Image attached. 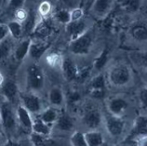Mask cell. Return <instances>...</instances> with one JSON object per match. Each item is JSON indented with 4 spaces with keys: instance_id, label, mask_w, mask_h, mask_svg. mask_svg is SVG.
<instances>
[{
    "instance_id": "obj_1",
    "label": "cell",
    "mask_w": 147,
    "mask_h": 146,
    "mask_svg": "<svg viewBox=\"0 0 147 146\" xmlns=\"http://www.w3.org/2000/svg\"><path fill=\"white\" fill-rule=\"evenodd\" d=\"M107 80L115 87H124L131 82L132 73L127 65L117 63L109 68Z\"/></svg>"
},
{
    "instance_id": "obj_2",
    "label": "cell",
    "mask_w": 147,
    "mask_h": 146,
    "mask_svg": "<svg viewBox=\"0 0 147 146\" xmlns=\"http://www.w3.org/2000/svg\"><path fill=\"white\" fill-rule=\"evenodd\" d=\"M25 81L27 89L30 92H36L42 90L45 87L44 71L37 64H30L25 71Z\"/></svg>"
},
{
    "instance_id": "obj_3",
    "label": "cell",
    "mask_w": 147,
    "mask_h": 146,
    "mask_svg": "<svg viewBox=\"0 0 147 146\" xmlns=\"http://www.w3.org/2000/svg\"><path fill=\"white\" fill-rule=\"evenodd\" d=\"M94 31H90L83 34L82 36L78 37L77 39L70 41L69 44V50L74 55L76 56H86L90 52L94 44Z\"/></svg>"
},
{
    "instance_id": "obj_4",
    "label": "cell",
    "mask_w": 147,
    "mask_h": 146,
    "mask_svg": "<svg viewBox=\"0 0 147 146\" xmlns=\"http://www.w3.org/2000/svg\"><path fill=\"white\" fill-rule=\"evenodd\" d=\"M103 124L107 133L114 139L120 137L126 128V122L123 117L113 116L108 112L103 116Z\"/></svg>"
},
{
    "instance_id": "obj_5",
    "label": "cell",
    "mask_w": 147,
    "mask_h": 146,
    "mask_svg": "<svg viewBox=\"0 0 147 146\" xmlns=\"http://www.w3.org/2000/svg\"><path fill=\"white\" fill-rule=\"evenodd\" d=\"M20 104L33 114H39L44 110L42 100L36 93L26 91L20 92Z\"/></svg>"
},
{
    "instance_id": "obj_6",
    "label": "cell",
    "mask_w": 147,
    "mask_h": 146,
    "mask_svg": "<svg viewBox=\"0 0 147 146\" xmlns=\"http://www.w3.org/2000/svg\"><path fill=\"white\" fill-rule=\"evenodd\" d=\"M1 125L7 132L14 131L18 125L16 112L12 109L10 103L6 101L1 103Z\"/></svg>"
},
{
    "instance_id": "obj_7",
    "label": "cell",
    "mask_w": 147,
    "mask_h": 146,
    "mask_svg": "<svg viewBox=\"0 0 147 146\" xmlns=\"http://www.w3.org/2000/svg\"><path fill=\"white\" fill-rule=\"evenodd\" d=\"M88 93L92 99L102 100L106 95V77L102 74L94 75L90 80L88 86Z\"/></svg>"
},
{
    "instance_id": "obj_8",
    "label": "cell",
    "mask_w": 147,
    "mask_h": 146,
    "mask_svg": "<svg viewBox=\"0 0 147 146\" xmlns=\"http://www.w3.org/2000/svg\"><path fill=\"white\" fill-rule=\"evenodd\" d=\"M82 123L88 130H98L103 123V116L97 108H88L82 116Z\"/></svg>"
},
{
    "instance_id": "obj_9",
    "label": "cell",
    "mask_w": 147,
    "mask_h": 146,
    "mask_svg": "<svg viewBox=\"0 0 147 146\" xmlns=\"http://www.w3.org/2000/svg\"><path fill=\"white\" fill-rule=\"evenodd\" d=\"M90 30V24L85 19L79 21L70 22L67 25H65V32H66L67 36L69 37L70 41L77 39V38L82 36L83 34H85Z\"/></svg>"
},
{
    "instance_id": "obj_10",
    "label": "cell",
    "mask_w": 147,
    "mask_h": 146,
    "mask_svg": "<svg viewBox=\"0 0 147 146\" xmlns=\"http://www.w3.org/2000/svg\"><path fill=\"white\" fill-rule=\"evenodd\" d=\"M107 112L115 116L123 117L124 114L129 109V102L121 96H115L107 100Z\"/></svg>"
},
{
    "instance_id": "obj_11",
    "label": "cell",
    "mask_w": 147,
    "mask_h": 146,
    "mask_svg": "<svg viewBox=\"0 0 147 146\" xmlns=\"http://www.w3.org/2000/svg\"><path fill=\"white\" fill-rule=\"evenodd\" d=\"M61 72H63V77L68 82H76L77 75H78L79 68L74 61L72 57L65 56L63 57V63H61Z\"/></svg>"
},
{
    "instance_id": "obj_12",
    "label": "cell",
    "mask_w": 147,
    "mask_h": 146,
    "mask_svg": "<svg viewBox=\"0 0 147 146\" xmlns=\"http://www.w3.org/2000/svg\"><path fill=\"white\" fill-rule=\"evenodd\" d=\"M1 94L5 101L9 102L10 104L15 103L18 99H20V91L17 84L13 80L9 79L2 83L1 86Z\"/></svg>"
},
{
    "instance_id": "obj_13",
    "label": "cell",
    "mask_w": 147,
    "mask_h": 146,
    "mask_svg": "<svg viewBox=\"0 0 147 146\" xmlns=\"http://www.w3.org/2000/svg\"><path fill=\"white\" fill-rule=\"evenodd\" d=\"M113 2L110 0H96L92 2L91 13L98 19H105L111 12Z\"/></svg>"
},
{
    "instance_id": "obj_14",
    "label": "cell",
    "mask_w": 147,
    "mask_h": 146,
    "mask_svg": "<svg viewBox=\"0 0 147 146\" xmlns=\"http://www.w3.org/2000/svg\"><path fill=\"white\" fill-rule=\"evenodd\" d=\"M53 34V26L47 20H42L38 22L36 29L32 34L34 40H42V41H49V38Z\"/></svg>"
},
{
    "instance_id": "obj_15",
    "label": "cell",
    "mask_w": 147,
    "mask_h": 146,
    "mask_svg": "<svg viewBox=\"0 0 147 146\" xmlns=\"http://www.w3.org/2000/svg\"><path fill=\"white\" fill-rule=\"evenodd\" d=\"M49 47H50L49 41L32 39L28 56L34 61H38L47 53Z\"/></svg>"
},
{
    "instance_id": "obj_16",
    "label": "cell",
    "mask_w": 147,
    "mask_h": 146,
    "mask_svg": "<svg viewBox=\"0 0 147 146\" xmlns=\"http://www.w3.org/2000/svg\"><path fill=\"white\" fill-rule=\"evenodd\" d=\"M15 112H16L18 124L22 129H24L27 131L32 133V129L34 124V118L32 117V114L28 110H26L22 104H19L17 106V109L15 110Z\"/></svg>"
},
{
    "instance_id": "obj_17",
    "label": "cell",
    "mask_w": 147,
    "mask_h": 146,
    "mask_svg": "<svg viewBox=\"0 0 147 146\" xmlns=\"http://www.w3.org/2000/svg\"><path fill=\"white\" fill-rule=\"evenodd\" d=\"M147 135V117L140 116L134 121L132 129L129 133L127 140H139L140 138Z\"/></svg>"
},
{
    "instance_id": "obj_18",
    "label": "cell",
    "mask_w": 147,
    "mask_h": 146,
    "mask_svg": "<svg viewBox=\"0 0 147 146\" xmlns=\"http://www.w3.org/2000/svg\"><path fill=\"white\" fill-rule=\"evenodd\" d=\"M48 101L51 107L59 109L66 102V99H65V95L63 89L60 87L53 86L49 90Z\"/></svg>"
},
{
    "instance_id": "obj_19",
    "label": "cell",
    "mask_w": 147,
    "mask_h": 146,
    "mask_svg": "<svg viewBox=\"0 0 147 146\" xmlns=\"http://www.w3.org/2000/svg\"><path fill=\"white\" fill-rule=\"evenodd\" d=\"M31 43H32V38L25 37L19 42L18 45L15 47L13 50V56L17 61H22V60H24L26 56H28Z\"/></svg>"
},
{
    "instance_id": "obj_20",
    "label": "cell",
    "mask_w": 147,
    "mask_h": 146,
    "mask_svg": "<svg viewBox=\"0 0 147 146\" xmlns=\"http://www.w3.org/2000/svg\"><path fill=\"white\" fill-rule=\"evenodd\" d=\"M54 126L61 132H69L75 126V120L69 114L63 112L60 114V116Z\"/></svg>"
},
{
    "instance_id": "obj_21",
    "label": "cell",
    "mask_w": 147,
    "mask_h": 146,
    "mask_svg": "<svg viewBox=\"0 0 147 146\" xmlns=\"http://www.w3.org/2000/svg\"><path fill=\"white\" fill-rule=\"evenodd\" d=\"M60 111L59 109L54 108V107H47L41 112L39 116H37L43 122H45L46 124L53 126L56 124V122L58 120V118L60 116Z\"/></svg>"
},
{
    "instance_id": "obj_22",
    "label": "cell",
    "mask_w": 147,
    "mask_h": 146,
    "mask_svg": "<svg viewBox=\"0 0 147 146\" xmlns=\"http://www.w3.org/2000/svg\"><path fill=\"white\" fill-rule=\"evenodd\" d=\"M129 34L137 42L147 41V25L142 22L133 24L129 29Z\"/></svg>"
},
{
    "instance_id": "obj_23",
    "label": "cell",
    "mask_w": 147,
    "mask_h": 146,
    "mask_svg": "<svg viewBox=\"0 0 147 146\" xmlns=\"http://www.w3.org/2000/svg\"><path fill=\"white\" fill-rule=\"evenodd\" d=\"M53 126H50L46 124L41 119L36 116L34 119V124H33V129H32V133H36L38 135L45 136V137H50L52 132Z\"/></svg>"
},
{
    "instance_id": "obj_24",
    "label": "cell",
    "mask_w": 147,
    "mask_h": 146,
    "mask_svg": "<svg viewBox=\"0 0 147 146\" xmlns=\"http://www.w3.org/2000/svg\"><path fill=\"white\" fill-rule=\"evenodd\" d=\"M88 146H102L104 143L102 133L99 130H88L85 132Z\"/></svg>"
},
{
    "instance_id": "obj_25",
    "label": "cell",
    "mask_w": 147,
    "mask_h": 146,
    "mask_svg": "<svg viewBox=\"0 0 147 146\" xmlns=\"http://www.w3.org/2000/svg\"><path fill=\"white\" fill-rule=\"evenodd\" d=\"M38 22H36V14L34 10L30 9L28 17L25 22L22 24V28H24V36H32L34 29H36Z\"/></svg>"
},
{
    "instance_id": "obj_26",
    "label": "cell",
    "mask_w": 147,
    "mask_h": 146,
    "mask_svg": "<svg viewBox=\"0 0 147 146\" xmlns=\"http://www.w3.org/2000/svg\"><path fill=\"white\" fill-rule=\"evenodd\" d=\"M109 56H110V52L109 49L107 48H104L102 51L100 52V54L96 57L93 64H92V67L95 69L96 71H100L106 66V64L108 63V61H109Z\"/></svg>"
},
{
    "instance_id": "obj_27",
    "label": "cell",
    "mask_w": 147,
    "mask_h": 146,
    "mask_svg": "<svg viewBox=\"0 0 147 146\" xmlns=\"http://www.w3.org/2000/svg\"><path fill=\"white\" fill-rule=\"evenodd\" d=\"M7 26H9L10 31V36H12L13 39H17L20 41L24 39L22 37L24 36V28H22V24L13 20L7 22Z\"/></svg>"
},
{
    "instance_id": "obj_28",
    "label": "cell",
    "mask_w": 147,
    "mask_h": 146,
    "mask_svg": "<svg viewBox=\"0 0 147 146\" xmlns=\"http://www.w3.org/2000/svg\"><path fill=\"white\" fill-rule=\"evenodd\" d=\"M54 20L58 22L59 24L67 25L71 22V9H60L53 15Z\"/></svg>"
},
{
    "instance_id": "obj_29",
    "label": "cell",
    "mask_w": 147,
    "mask_h": 146,
    "mask_svg": "<svg viewBox=\"0 0 147 146\" xmlns=\"http://www.w3.org/2000/svg\"><path fill=\"white\" fill-rule=\"evenodd\" d=\"M63 57L58 52H50L46 56V61L51 67H61Z\"/></svg>"
},
{
    "instance_id": "obj_30",
    "label": "cell",
    "mask_w": 147,
    "mask_h": 146,
    "mask_svg": "<svg viewBox=\"0 0 147 146\" xmlns=\"http://www.w3.org/2000/svg\"><path fill=\"white\" fill-rule=\"evenodd\" d=\"M71 146H88L85 133L81 131H75L70 137Z\"/></svg>"
},
{
    "instance_id": "obj_31",
    "label": "cell",
    "mask_w": 147,
    "mask_h": 146,
    "mask_svg": "<svg viewBox=\"0 0 147 146\" xmlns=\"http://www.w3.org/2000/svg\"><path fill=\"white\" fill-rule=\"evenodd\" d=\"M65 99H66V102L70 105L76 106L80 102L82 97H81L79 90L76 89V88H71V89L68 91L67 95L65 96Z\"/></svg>"
},
{
    "instance_id": "obj_32",
    "label": "cell",
    "mask_w": 147,
    "mask_h": 146,
    "mask_svg": "<svg viewBox=\"0 0 147 146\" xmlns=\"http://www.w3.org/2000/svg\"><path fill=\"white\" fill-rule=\"evenodd\" d=\"M92 70H93V67L92 66L79 68V72H78V75H77L76 82V83H84L90 76Z\"/></svg>"
},
{
    "instance_id": "obj_33",
    "label": "cell",
    "mask_w": 147,
    "mask_h": 146,
    "mask_svg": "<svg viewBox=\"0 0 147 146\" xmlns=\"http://www.w3.org/2000/svg\"><path fill=\"white\" fill-rule=\"evenodd\" d=\"M38 13L43 18H48L49 15L52 11V5L49 1H43L39 4L37 9Z\"/></svg>"
},
{
    "instance_id": "obj_34",
    "label": "cell",
    "mask_w": 147,
    "mask_h": 146,
    "mask_svg": "<svg viewBox=\"0 0 147 146\" xmlns=\"http://www.w3.org/2000/svg\"><path fill=\"white\" fill-rule=\"evenodd\" d=\"M0 50H1L2 59H6L12 52V43H11V41L9 38L1 42V48H0Z\"/></svg>"
},
{
    "instance_id": "obj_35",
    "label": "cell",
    "mask_w": 147,
    "mask_h": 146,
    "mask_svg": "<svg viewBox=\"0 0 147 146\" xmlns=\"http://www.w3.org/2000/svg\"><path fill=\"white\" fill-rule=\"evenodd\" d=\"M122 7L125 9V10L129 11V12H135V11H137L140 9L141 1H134V0L124 1L122 2Z\"/></svg>"
},
{
    "instance_id": "obj_36",
    "label": "cell",
    "mask_w": 147,
    "mask_h": 146,
    "mask_svg": "<svg viewBox=\"0 0 147 146\" xmlns=\"http://www.w3.org/2000/svg\"><path fill=\"white\" fill-rule=\"evenodd\" d=\"M84 9L82 7H75L71 9V22L73 21H79L84 19Z\"/></svg>"
},
{
    "instance_id": "obj_37",
    "label": "cell",
    "mask_w": 147,
    "mask_h": 146,
    "mask_svg": "<svg viewBox=\"0 0 147 146\" xmlns=\"http://www.w3.org/2000/svg\"><path fill=\"white\" fill-rule=\"evenodd\" d=\"M28 14H29V10L25 9L24 7H22L21 9H18L17 11L14 12L15 21L21 22V24H24L27 17H28Z\"/></svg>"
},
{
    "instance_id": "obj_38",
    "label": "cell",
    "mask_w": 147,
    "mask_h": 146,
    "mask_svg": "<svg viewBox=\"0 0 147 146\" xmlns=\"http://www.w3.org/2000/svg\"><path fill=\"white\" fill-rule=\"evenodd\" d=\"M139 101H140L142 108L147 110V86L142 87L139 92Z\"/></svg>"
},
{
    "instance_id": "obj_39",
    "label": "cell",
    "mask_w": 147,
    "mask_h": 146,
    "mask_svg": "<svg viewBox=\"0 0 147 146\" xmlns=\"http://www.w3.org/2000/svg\"><path fill=\"white\" fill-rule=\"evenodd\" d=\"M9 36L10 31L9 26H7V24H1V25H0V40H1V42L7 39Z\"/></svg>"
},
{
    "instance_id": "obj_40",
    "label": "cell",
    "mask_w": 147,
    "mask_h": 146,
    "mask_svg": "<svg viewBox=\"0 0 147 146\" xmlns=\"http://www.w3.org/2000/svg\"><path fill=\"white\" fill-rule=\"evenodd\" d=\"M9 7L10 9L13 10V12H15V11H17L18 9H21L22 7H24V1H22V0L10 1L9 3Z\"/></svg>"
},
{
    "instance_id": "obj_41",
    "label": "cell",
    "mask_w": 147,
    "mask_h": 146,
    "mask_svg": "<svg viewBox=\"0 0 147 146\" xmlns=\"http://www.w3.org/2000/svg\"><path fill=\"white\" fill-rule=\"evenodd\" d=\"M2 146H22V144L19 141L12 140V139H7Z\"/></svg>"
},
{
    "instance_id": "obj_42",
    "label": "cell",
    "mask_w": 147,
    "mask_h": 146,
    "mask_svg": "<svg viewBox=\"0 0 147 146\" xmlns=\"http://www.w3.org/2000/svg\"><path fill=\"white\" fill-rule=\"evenodd\" d=\"M137 146H147V135L137 140Z\"/></svg>"
},
{
    "instance_id": "obj_43",
    "label": "cell",
    "mask_w": 147,
    "mask_h": 146,
    "mask_svg": "<svg viewBox=\"0 0 147 146\" xmlns=\"http://www.w3.org/2000/svg\"><path fill=\"white\" fill-rule=\"evenodd\" d=\"M142 65L147 69V52H145L144 56H142Z\"/></svg>"
}]
</instances>
